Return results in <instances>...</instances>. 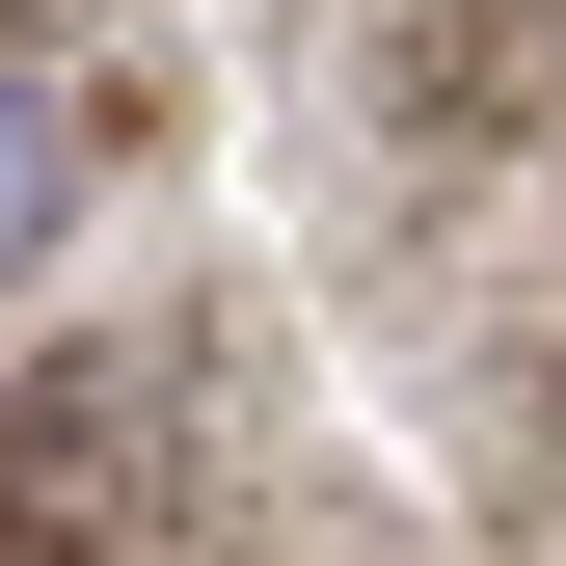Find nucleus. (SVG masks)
<instances>
[{
	"label": "nucleus",
	"mask_w": 566,
	"mask_h": 566,
	"mask_svg": "<svg viewBox=\"0 0 566 566\" xmlns=\"http://www.w3.org/2000/svg\"><path fill=\"white\" fill-rule=\"evenodd\" d=\"M189 513H217L189 378H163V350H108V324H54L28 378H0V539H189Z\"/></svg>",
	"instance_id": "nucleus-1"
}]
</instances>
